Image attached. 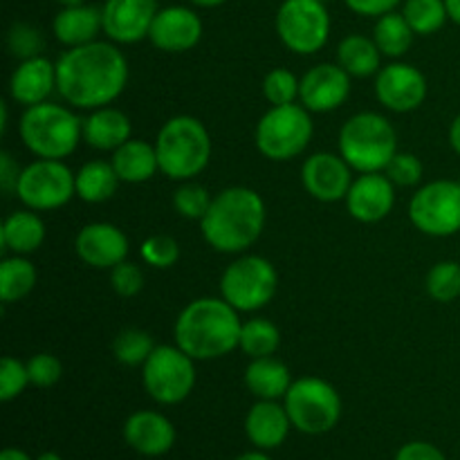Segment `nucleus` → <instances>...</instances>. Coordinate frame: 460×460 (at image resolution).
I'll use <instances>...</instances> for the list:
<instances>
[{
    "label": "nucleus",
    "mask_w": 460,
    "mask_h": 460,
    "mask_svg": "<svg viewBox=\"0 0 460 460\" xmlns=\"http://www.w3.org/2000/svg\"><path fill=\"white\" fill-rule=\"evenodd\" d=\"M128 84V61L112 43L70 48L57 61V93L75 108L97 111L124 93Z\"/></svg>",
    "instance_id": "nucleus-1"
},
{
    "label": "nucleus",
    "mask_w": 460,
    "mask_h": 460,
    "mask_svg": "<svg viewBox=\"0 0 460 460\" xmlns=\"http://www.w3.org/2000/svg\"><path fill=\"white\" fill-rule=\"evenodd\" d=\"M241 326L238 310L229 305L220 296H202L191 301L175 322V344L191 355L196 362L225 358L238 349L241 341Z\"/></svg>",
    "instance_id": "nucleus-2"
},
{
    "label": "nucleus",
    "mask_w": 460,
    "mask_h": 460,
    "mask_svg": "<svg viewBox=\"0 0 460 460\" xmlns=\"http://www.w3.org/2000/svg\"><path fill=\"white\" fill-rule=\"evenodd\" d=\"M263 227L265 202L250 187L223 189L200 220L205 241L223 254L245 252L259 241Z\"/></svg>",
    "instance_id": "nucleus-3"
},
{
    "label": "nucleus",
    "mask_w": 460,
    "mask_h": 460,
    "mask_svg": "<svg viewBox=\"0 0 460 460\" xmlns=\"http://www.w3.org/2000/svg\"><path fill=\"white\" fill-rule=\"evenodd\" d=\"M18 130L27 151L36 157L63 160L72 155L84 139V119L61 103L43 102L25 108Z\"/></svg>",
    "instance_id": "nucleus-4"
},
{
    "label": "nucleus",
    "mask_w": 460,
    "mask_h": 460,
    "mask_svg": "<svg viewBox=\"0 0 460 460\" xmlns=\"http://www.w3.org/2000/svg\"><path fill=\"white\" fill-rule=\"evenodd\" d=\"M160 171L171 180H191L211 160V137L200 119L191 115L171 117L155 139Z\"/></svg>",
    "instance_id": "nucleus-5"
},
{
    "label": "nucleus",
    "mask_w": 460,
    "mask_h": 460,
    "mask_svg": "<svg viewBox=\"0 0 460 460\" xmlns=\"http://www.w3.org/2000/svg\"><path fill=\"white\" fill-rule=\"evenodd\" d=\"M398 153L394 124L377 112H358L340 130V155L359 173H380Z\"/></svg>",
    "instance_id": "nucleus-6"
},
{
    "label": "nucleus",
    "mask_w": 460,
    "mask_h": 460,
    "mask_svg": "<svg viewBox=\"0 0 460 460\" xmlns=\"http://www.w3.org/2000/svg\"><path fill=\"white\" fill-rule=\"evenodd\" d=\"M283 404L292 427L305 436L328 434L341 418L340 394L322 377H299L292 382Z\"/></svg>",
    "instance_id": "nucleus-7"
},
{
    "label": "nucleus",
    "mask_w": 460,
    "mask_h": 460,
    "mask_svg": "<svg viewBox=\"0 0 460 460\" xmlns=\"http://www.w3.org/2000/svg\"><path fill=\"white\" fill-rule=\"evenodd\" d=\"M313 119L299 103L272 106L256 124V148L272 162H288L301 155L313 139Z\"/></svg>",
    "instance_id": "nucleus-8"
},
{
    "label": "nucleus",
    "mask_w": 460,
    "mask_h": 460,
    "mask_svg": "<svg viewBox=\"0 0 460 460\" xmlns=\"http://www.w3.org/2000/svg\"><path fill=\"white\" fill-rule=\"evenodd\" d=\"M279 274L268 259L256 254L241 256L227 265L220 277V295L238 313H254L272 301Z\"/></svg>",
    "instance_id": "nucleus-9"
},
{
    "label": "nucleus",
    "mask_w": 460,
    "mask_h": 460,
    "mask_svg": "<svg viewBox=\"0 0 460 460\" xmlns=\"http://www.w3.org/2000/svg\"><path fill=\"white\" fill-rule=\"evenodd\" d=\"M142 382L157 404H180L196 386V359L175 346H155L144 362Z\"/></svg>",
    "instance_id": "nucleus-10"
},
{
    "label": "nucleus",
    "mask_w": 460,
    "mask_h": 460,
    "mask_svg": "<svg viewBox=\"0 0 460 460\" xmlns=\"http://www.w3.org/2000/svg\"><path fill=\"white\" fill-rule=\"evenodd\" d=\"M75 175L63 160H43L21 169L16 184V196L27 209L54 211L66 207L76 196Z\"/></svg>",
    "instance_id": "nucleus-11"
},
{
    "label": "nucleus",
    "mask_w": 460,
    "mask_h": 460,
    "mask_svg": "<svg viewBox=\"0 0 460 460\" xmlns=\"http://www.w3.org/2000/svg\"><path fill=\"white\" fill-rule=\"evenodd\" d=\"M277 34L295 54H314L328 43L331 16L322 0H283L277 12Z\"/></svg>",
    "instance_id": "nucleus-12"
},
{
    "label": "nucleus",
    "mask_w": 460,
    "mask_h": 460,
    "mask_svg": "<svg viewBox=\"0 0 460 460\" xmlns=\"http://www.w3.org/2000/svg\"><path fill=\"white\" fill-rule=\"evenodd\" d=\"M409 218L427 236L445 238L460 232V182L434 180L413 193Z\"/></svg>",
    "instance_id": "nucleus-13"
},
{
    "label": "nucleus",
    "mask_w": 460,
    "mask_h": 460,
    "mask_svg": "<svg viewBox=\"0 0 460 460\" xmlns=\"http://www.w3.org/2000/svg\"><path fill=\"white\" fill-rule=\"evenodd\" d=\"M377 102L394 112H411L427 99V79L416 66L391 63L377 72Z\"/></svg>",
    "instance_id": "nucleus-14"
},
{
    "label": "nucleus",
    "mask_w": 460,
    "mask_h": 460,
    "mask_svg": "<svg viewBox=\"0 0 460 460\" xmlns=\"http://www.w3.org/2000/svg\"><path fill=\"white\" fill-rule=\"evenodd\" d=\"M350 94V75L340 63H319L299 79V102L310 112H331Z\"/></svg>",
    "instance_id": "nucleus-15"
},
{
    "label": "nucleus",
    "mask_w": 460,
    "mask_h": 460,
    "mask_svg": "<svg viewBox=\"0 0 460 460\" xmlns=\"http://www.w3.org/2000/svg\"><path fill=\"white\" fill-rule=\"evenodd\" d=\"M157 12V0H106L102 7L103 34L112 43H137L148 36Z\"/></svg>",
    "instance_id": "nucleus-16"
},
{
    "label": "nucleus",
    "mask_w": 460,
    "mask_h": 460,
    "mask_svg": "<svg viewBox=\"0 0 460 460\" xmlns=\"http://www.w3.org/2000/svg\"><path fill=\"white\" fill-rule=\"evenodd\" d=\"M301 182L305 191L319 202L346 200L353 184L350 164L335 153H314L301 166Z\"/></svg>",
    "instance_id": "nucleus-17"
},
{
    "label": "nucleus",
    "mask_w": 460,
    "mask_h": 460,
    "mask_svg": "<svg viewBox=\"0 0 460 460\" xmlns=\"http://www.w3.org/2000/svg\"><path fill=\"white\" fill-rule=\"evenodd\" d=\"M202 39V21L193 9L180 7V4H171L157 12L153 18L151 31H148V40L155 45L157 49L169 54L189 52L198 45Z\"/></svg>",
    "instance_id": "nucleus-18"
},
{
    "label": "nucleus",
    "mask_w": 460,
    "mask_h": 460,
    "mask_svg": "<svg viewBox=\"0 0 460 460\" xmlns=\"http://www.w3.org/2000/svg\"><path fill=\"white\" fill-rule=\"evenodd\" d=\"M76 256L94 270H112L128 256V238L111 223H90L76 234Z\"/></svg>",
    "instance_id": "nucleus-19"
},
{
    "label": "nucleus",
    "mask_w": 460,
    "mask_h": 460,
    "mask_svg": "<svg viewBox=\"0 0 460 460\" xmlns=\"http://www.w3.org/2000/svg\"><path fill=\"white\" fill-rule=\"evenodd\" d=\"M395 205V184L389 175L362 173L353 180L346 196L349 214L359 223H380L391 214Z\"/></svg>",
    "instance_id": "nucleus-20"
},
{
    "label": "nucleus",
    "mask_w": 460,
    "mask_h": 460,
    "mask_svg": "<svg viewBox=\"0 0 460 460\" xmlns=\"http://www.w3.org/2000/svg\"><path fill=\"white\" fill-rule=\"evenodd\" d=\"M173 422L160 411H135L124 422V440L130 449L148 458L164 456L175 445Z\"/></svg>",
    "instance_id": "nucleus-21"
},
{
    "label": "nucleus",
    "mask_w": 460,
    "mask_h": 460,
    "mask_svg": "<svg viewBox=\"0 0 460 460\" xmlns=\"http://www.w3.org/2000/svg\"><path fill=\"white\" fill-rule=\"evenodd\" d=\"M54 90H57V63L45 58L43 54L21 61L9 79L12 99L25 108L48 102Z\"/></svg>",
    "instance_id": "nucleus-22"
},
{
    "label": "nucleus",
    "mask_w": 460,
    "mask_h": 460,
    "mask_svg": "<svg viewBox=\"0 0 460 460\" xmlns=\"http://www.w3.org/2000/svg\"><path fill=\"white\" fill-rule=\"evenodd\" d=\"M290 427L286 404H279L277 400H259L245 416L247 440L261 452L281 447L290 434Z\"/></svg>",
    "instance_id": "nucleus-23"
},
{
    "label": "nucleus",
    "mask_w": 460,
    "mask_h": 460,
    "mask_svg": "<svg viewBox=\"0 0 460 460\" xmlns=\"http://www.w3.org/2000/svg\"><path fill=\"white\" fill-rule=\"evenodd\" d=\"M52 30L58 43L67 45V48L93 43V40H97L99 31H103L102 7H93V4L63 7L54 16Z\"/></svg>",
    "instance_id": "nucleus-24"
},
{
    "label": "nucleus",
    "mask_w": 460,
    "mask_h": 460,
    "mask_svg": "<svg viewBox=\"0 0 460 460\" xmlns=\"http://www.w3.org/2000/svg\"><path fill=\"white\" fill-rule=\"evenodd\" d=\"M128 139L130 119L117 108H97L84 119V142L97 151H117Z\"/></svg>",
    "instance_id": "nucleus-25"
},
{
    "label": "nucleus",
    "mask_w": 460,
    "mask_h": 460,
    "mask_svg": "<svg viewBox=\"0 0 460 460\" xmlns=\"http://www.w3.org/2000/svg\"><path fill=\"white\" fill-rule=\"evenodd\" d=\"M112 169L117 171L121 182L139 184L151 180L160 171L155 144L142 139H128L117 151H112Z\"/></svg>",
    "instance_id": "nucleus-26"
},
{
    "label": "nucleus",
    "mask_w": 460,
    "mask_h": 460,
    "mask_svg": "<svg viewBox=\"0 0 460 460\" xmlns=\"http://www.w3.org/2000/svg\"><path fill=\"white\" fill-rule=\"evenodd\" d=\"M290 385L292 377L288 367L272 355L252 359L250 367L245 368V386L259 400L286 398Z\"/></svg>",
    "instance_id": "nucleus-27"
},
{
    "label": "nucleus",
    "mask_w": 460,
    "mask_h": 460,
    "mask_svg": "<svg viewBox=\"0 0 460 460\" xmlns=\"http://www.w3.org/2000/svg\"><path fill=\"white\" fill-rule=\"evenodd\" d=\"M45 241V225L36 216L34 209L13 211L4 218L3 229H0V243L3 250L13 252L18 256L31 254L39 250Z\"/></svg>",
    "instance_id": "nucleus-28"
},
{
    "label": "nucleus",
    "mask_w": 460,
    "mask_h": 460,
    "mask_svg": "<svg viewBox=\"0 0 460 460\" xmlns=\"http://www.w3.org/2000/svg\"><path fill=\"white\" fill-rule=\"evenodd\" d=\"M76 182V196L90 205H99L115 196L117 187H119V175L112 169V162L93 160L85 162L75 175Z\"/></svg>",
    "instance_id": "nucleus-29"
},
{
    "label": "nucleus",
    "mask_w": 460,
    "mask_h": 460,
    "mask_svg": "<svg viewBox=\"0 0 460 460\" xmlns=\"http://www.w3.org/2000/svg\"><path fill=\"white\" fill-rule=\"evenodd\" d=\"M382 52L373 39L362 34H350L337 48V63L350 76H371L380 70Z\"/></svg>",
    "instance_id": "nucleus-30"
},
{
    "label": "nucleus",
    "mask_w": 460,
    "mask_h": 460,
    "mask_svg": "<svg viewBox=\"0 0 460 460\" xmlns=\"http://www.w3.org/2000/svg\"><path fill=\"white\" fill-rule=\"evenodd\" d=\"M413 34L416 31L411 30V25H409L402 13L389 12L377 18L376 30H373V40H376L385 57L400 58L411 48Z\"/></svg>",
    "instance_id": "nucleus-31"
},
{
    "label": "nucleus",
    "mask_w": 460,
    "mask_h": 460,
    "mask_svg": "<svg viewBox=\"0 0 460 460\" xmlns=\"http://www.w3.org/2000/svg\"><path fill=\"white\" fill-rule=\"evenodd\" d=\"M36 286V268L25 256H9L0 265V299L4 304L21 301L34 290Z\"/></svg>",
    "instance_id": "nucleus-32"
},
{
    "label": "nucleus",
    "mask_w": 460,
    "mask_h": 460,
    "mask_svg": "<svg viewBox=\"0 0 460 460\" xmlns=\"http://www.w3.org/2000/svg\"><path fill=\"white\" fill-rule=\"evenodd\" d=\"M279 344H281V332H279V328L274 326L270 319L256 317L243 322L238 349H241L247 358H270V355L277 353Z\"/></svg>",
    "instance_id": "nucleus-33"
},
{
    "label": "nucleus",
    "mask_w": 460,
    "mask_h": 460,
    "mask_svg": "<svg viewBox=\"0 0 460 460\" xmlns=\"http://www.w3.org/2000/svg\"><path fill=\"white\" fill-rule=\"evenodd\" d=\"M402 16L411 25V30L420 36L436 34L447 22L449 12L445 0H407Z\"/></svg>",
    "instance_id": "nucleus-34"
},
{
    "label": "nucleus",
    "mask_w": 460,
    "mask_h": 460,
    "mask_svg": "<svg viewBox=\"0 0 460 460\" xmlns=\"http://www.w3.org/2000/svg\"><path fill=\"white\" fill-rule=\"evenodd\" d=\"M153 350H155L153 337L139 328H126L112 341V355L124 367H144Z\"/></svg>",
    "instance_id": "nucleus-35"
},
{
    "label": "nucleus",
    "mask_w": 460,
    "mask_h": 460,
    "mask_svg": "<svg viewBox=\"0 0 460 460\" xmlns=\"http://www.w3.org/2000/svg\"><path fill=\"white\" fill-rule=\"evenodd\" d=\"M427 295L438 304H452L460 296V263L440 261L427 274Z\"/></svg>",
    "instance_id": "nucleus-36"
},
{
    "label": "nucleus",
    "mask_w": 460,
    "mask_h": 460,
    "mask_svg": "<svg viewBox=\"0 0 460 460\" xmlns=\"http://www.w3.org/2000/svg\"><path fill=\"white\" fill-rule=\"evenodd\" d=\"M214 196L202 184L187 182L173 193V207L180 216L189 220H202L209 211Z\"/></svg>",
    "instance_id": "nucleus-37"
},
{
    "label": "nucleus",
    "mask_w": 460,
    "mask_h": 460,
    "mask_svg": "<svg viewBox=\"0 0 460 460\" xmlns=\"http://www.w3.org/2000/svg\"><path fill=\"white\" fill-rule=\"evenodd\" d=\"M263 97L272 106H288L299 99V79L286 67L268 72L263 79Z\"/></svg>",
    "instance_id": "nucleus-38"
},
{
    "label": "nucleus",
    "mask_w": 460,
    "mask_h": 460,
    "mask_svg": "<svg viewBox=\"0 0 460 460\" xmlns=\"http://www.w3.org/2000/svg\"><path fill=\"white\" fill-rule=\"evenodd\" d=\"M7 45H9V52L18 58H34L40 57V52L45 49V39L34 25L30 22H13L9 27V34H7Z\"/></svg>",
    "instance_id": "nucleus-39"
},
{
    "label": "nucleus",
    "mask_w": 460,
    "mask_h": 460,
    "mask_svg": "<svg viewBox=\"0 0 460 460\" xmlns=\"http://www.w3.org/2000/svg\"><path fill=\"white\" fill-rule=\"evenodd\" d=\"M142 254L144 263L151 265V268L166 270L173 268L180 259V245L173 236H166V234H155V236L146 238L142 243Z\"/></svg>",
    "instance_id": "nucleus-40"
},
{
    "label": "nucleus",
    "mask_w": 460,
    "mask_h": 460,
    "mask_svg": "<svg viewBox=\"0 0 460 460\" xmlns=\"http://www.w3.org/2000/svg\"><path fill=\"white\" fill-rule=\"evenodd\" d=\"M27 386H30L27 364H22L16 358H9V355L0 359V400L3 402H12Z\"/></svg>",
    "instance_id": "nucleus-41"
},
{
    "label": "nucleus",
    "mask_w": 460,
    "mask_h": 460,
    "mask_svg": "<svg viewBox=\"0 0 460 460\" xmlns=\"http://www.w3.org/2000/svg\"><path fill=\"white\" fill-rule=\"evenodd\" d=\"M27 373H30V385L36 389H49L61 380L63 367L54 355L39 353L27 359Z\"/></svg>",
    "instance_id": "nucleus-42"
},
{
    "label": "nucleus",
    "mask_w": 460,
    "mask_h": 460,
    "mask_svg": "<svg viewBox=\"0 0 460 460\" xmlns=\"http://www.w3.org/2000/svg\"><path fill=\"white\" fill-rule=\"evenodd\" d=\"M385 173L398 187H416L422 180V162L411 153H395L394 160L386 164Z\"/></svg>",
    "instance_id": "nucleus-43"
},
{
    "label": "nucleus",
    "mask_w": 460,
    "mask_h": 460,
    "mask_svg": "<svg viewBox=\"0 0 460 460\" xmlns=\"http://www.w3.org/2000/svg\"><path fill=\"white\" fill-rule=\"evenodd\" d=\"M111 286L124 299L139 295L144 288V272L139 265L128 263V261H121L119 265L111 270Z\"/></svg>",
    "instance_id": "nucleus-44"
},
{
    "label": "nucleus",
    "mask_w": 460,
    "mask_h": 460,
    "mask_svg": "<svg viewBox=\"0 0 460 460\" xmlns=\"http://www.w3.org/2000/svg\"><path fill=\"white\" fill-rule=\"evenodd\" d=\"M395 460H447L436 445L425 443V440H413V443L402 445L395 454Z\"/></svg>",
    "instance_id": "nucleus-45"
},
{
    "label": "nucleus",
    "mask_w": 460,
    "mask_h": 460,
    "mask_svg": "<svg viewBox=\"0 0 460 460\" xmlns=\"http://www.w3.org/2000/svg\"><path fill=\"white\" fill-rule=\"evenodd\" d=\"M400 0H346V4H349V9H353L355 13H359V16H368V18H380L385 16V13L389 12H395V7H398Z\"/></svg>",
    "instance_id": "nucleus-46"
},
{
    "label": "nucleus",
    "mask_w": 460,
    "mask_h": 460,
    "mask_svg": "<svg viewBox=\"0 0 460 460\" xmlns=\"http://www.w3.org/2000/svg\"><path fill=\"white\" fill-rule=\"evenodd\" d=\"M18 175H21V171H18V164L12 160V155L9 153H3L0 155V187H3V191L7 193H16V184H18Z\"/></svg>",
    "instance_id": "nucleus-47"
},
{
    "label": "nucleus",
    "mask_w": 460,
    "mask_h": 460,
    "mask_svg": "<svg viewBox=\"0 0 460 460\" xmlns=\"http://www.w3.org/2000/svg\"><path fill=\"white\" fill-rule=\"evenodd\" d=\"M449 144H452L454 151L460 155V115L452 121V126H449Z\"/></svg>",
    "instance_id": "nucleus-48"
},
{
    "label": "nucleus",
    "mask_w": 460,
    "mask_h": 460,
    "mask_svg": "<svg viewBox=\"0 0 460 460\" xmlns=\"http://www.w3.org/2000/svg\"><path fill=\"white\" fill-rule=\"evenodd\" d=\"M0 460H34V458H31L27 452H22V449L7 447L3 449V454H0Z\"/></svg>",
    "instance_id": "nucleus-49"
},
{
    "label": "nucleus",
    "mask_w": 460,
    "mask_h": 460,
    "mask_svg": "<svg viewBox=\"0 0 460 460\" xmlns=\"http://www.w3.org/2000/svg\"><path fill=\"white\" fill-rule=\"evenodd\" d=\"M449 12V21H454L456 25H460V0H445Z\"/></svg>",
    "instance_id": "nucleus-50"
},
{
    "label": "nucleus",
    "mask_w": 460,
    "mask_h": 460,
    "mask_svg": "<svg viewBox=\"0 0 460 460\" xmlns=\"http://www.w3.org/2000/svg\"><path fill=\"white\" fill-rule=\"evenodd\" d=\"M189 3L198 4V7L211 9V7H220V4H225V3H227V0H189Z\"/></svg>",
    "instance_id": "nucleus-51"
},
{
    "label": "nucleus",
    "mask_w": 460,
    "mask_h": 460,
    "mask_svg": "<svg viewBox=\"0 0 460 460\" xmlns=\"http://www.w3.org/2000/svg\"><path fill=\"white\" fill-rule=\"evenodd\" d=\"M236 460H272V458H270L268 454L261 452V449H259V452H247V454H241V456H238Z\"/></svg>",
    "instance_id": "nucleus-52"
},
{
    "label": "nucleus",
    "mask_w": 460,
    "mask_h": 460,
    "mask_svg": "<svg viewBox=\"0 0 460 460\" xmlns=\"http://www.w3.org/2000/svg\"><path fill=\"white\" fill-rule=\"evenodd\" d=\"M34 460H63V458L58 456L57 452H43V454H39Z\"/></svg>",
    "instance_id": "nucleus-53"
},
{
    "label": "nucleus",
    "mask_w": 460,
    "mask_h": 460,
    "mask_svg": "<svg viewBox=\"0 0 460 460\" xmlns=\"http://www.w3.org/2000/svg\"><path fill=\"white\" fill-rule=\"evenodd\" d=\"M63 7H76V4H85V0H57Z\"/></svg>",
    "instance_id": "nucleus-54"
},
{
    "label": "nucleus",
    "mask_w": 460,
    "mask_h": 460,
    "mask_svg": "<svg viewBox=\"0 0 460 460\" xmlns=\"http://www.w3.org/2000/svg\"><path fill=\"white\" fill-rule=\"evenodd\" d=\"M322 3H331V0H322Z\"/></svg>",
    "instance_id": "nucleus-55"
},
{
    "label": "nucleus",
    "mask_w": 460,
    "mask_h": 460,
    "mask_svg": "<svg viewBox=\"0 0 460 460\" xmlns=\"http://www.w3.org/2000/svg\"><path fill=\"white\" fill-rule=\"evenodd\" d=\"M458 182H460V178H458Z\"/></svg>",
    "instance_id": "nucleus-56"
}]
</instances>
